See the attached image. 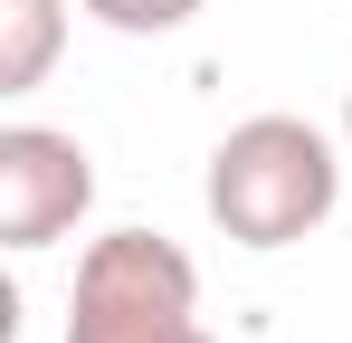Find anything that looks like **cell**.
I'll return each mask as SVG.
<instances>
[{"instance_id": "1", "label": "cell", "mask_w": 352, "mask_h": 343, "mask_svg": "<svg viewBox=\"0 0 352 343\" xmlns=\"http://www.w3.org/2000/svg\"><path fill=\"white\" fill-rule=\"evenodd\" d=\"M343 163L352 153L324 124H305V114H248V124H229L210 143L200 200H210L219 238H238V248L267 258V248L314 238V229L343 210Z\"/></svg>"}, {"instance_id": "2", "label": "cell", "mask_w": 352, "mask_h": 343, "mask_svg": "<svg viewBox=\"0 0 352 343\" xmlns=\"http://www.w3.org/2000/svg\"><path fill=\"white\" fill-rule=\"evenodd\" d=\"M67 343H219L200 324V267L162 229H105L76 258Z\"/></svg>"}, {"instance_id": "3", "label": "cell", "mask_w": 352, "mask_h": 343, "mask_svg": "<svg viewBox=\"0 0 352 343\" xmlns=\"http://www.w3.org/2000/svg\"><path fill=\"white\" fill-rule=\"evenodd\" d=\"M96 210V153L67 124H0V248H58Z\"/></svg>"}, {"instance_id": "4", "label": "cell", "mask_w": 352, "mask_h": 343, "mask_svg": "<svg viewBox=\"0 0 352 343\" xmlns=\"http://www.w3.org/2000/svg\"><path fill=\"white\" fill-rule=\"evenodd\" d=\"M58 48H67V0H0V96L48 86Z\"/></svg>"}, {"instance_id": "5", "label": "cell", "mask_w": 352, "mask_h": 343, "mask_svg": "<svg viewBox=\"0 0 352 343\" xmlns=\"http://www.w3.org/2000/svg\"><path fill=\"white\" fill-rule=\"evenodd\" d=\"M96 29H115V39H172V29H190L210 0H76Z\"/></svg>"}, {"instance_id": "6", "label": "cell", "mask_w": 352, "mask_h": 343, "mask_svg": "<svg viewBox=\"0 0 352 343\" xmlns=\"http://www.w3.org/2000/svg\"><path fill=\"white\" fill-rule=\"evenodd\" d=\"M343 153H352V86H343Z\"/></svg>"}]
</instances>
